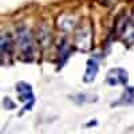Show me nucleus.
Wrapping results in <instances>:
<instances>
[{"mask_svg":"<svg viewBox=\"0 0 134 134\" xmlns=\"http://www.w3.org/2000/svg\"><path fill=\"white\" fill-rule=\"evenodd\" d=\"M16 91L19 94V99L21 102H24V109L23 111H30L35 103V97H34V91H32V87L30 83L20 81L16 83Z\"/></svg>","mask_w":134,"mask_h":134,"instance_id":"nucleus-4","label":"nucleus"},{"mask_svg":"<svg viewBox=\"0 0 134 134\" xmlns=\"http://www.w3.org/2000/svg\"><path fill=\"white\" fill-rule=\"evenodd\" d=\"M95 125H97V121H93V122L90 121V122H87V124H86V126H87V127H90V126H95Z\"/></svg>","mask_w":134,"mask_h":134,"instance_id":"nucleus-10","label":"nucleus"},{"mask_svg":"<svg viewBox=\"0 0 134 134\" xmlns=\"http://www.w3.org/2000/svg\"><path fill=\"white\" fill-rule=\"evenodd\" d=\"M134 103V87H126L125 93L122 94V98L117 100L115 103H111V107H114L117 105H124V106H130Z\"/></svg>","mask_w":134,"mask_h":134,"instance_id":"nucleus-8","label":"nucleus"},{"mask_svg":"<svg viewBox=\"0 0 134 134\" xmlns=\"http://www.w3.org/2000/svg\"><path fill=\"white\" fill-rule=\"evenodd\" d=\"M129 81V75L127 71L125 69H121V67H117V69H111L109 70L107 75H106V83L111 87H114L117 85H124L126 86Z\"/></svg>","mask_w":134,"mask_h":134,"instance_id":"nucleus-5","label":"nucleus"},{"mask_svg":"<svg viewBox=\"0 0 134 134\" xmlns=\"http://www.w3.org/2000/svg\"><path fill=\"white\" fill-rule=\"evenodd\" d=\"M75 44L78 50L88 51L93 46V30L90 23H83L75 34Z\"/></svg>","mask_w":134,"mask_h":134,"instance_id":"nucleus-2","label":"nucleus"},{"mask_svg":"<svg viewBox=\"0 0 134 134\" xmlns=\"http://www.w3.org/2000/svg\"><path fill=\"white\" fill-rule=\"evenodd\" d=\"M3 105H4V109H7V110H14L16 106H15V103L11 100V98H8V97H5L4 99H3Z\"/></svg>","mask_w":134,"mask_h":134,"instance_id":"nucleus-9","label":"nucleus"},{"mask_svg":"<svg viewBox=\"0 0 134 134\" xmlns=\"http://www.w3.org/2000/svg\"><path fill=\"white\" fill-rule=\"evenodd\" d=\"M115 31L121 40H124L127 44L134 43V21L131 19L124 16L121 20H118Z\"/></svg>","mask_w":134,"mask_h":134,"instance_id":"nucleus-3","label":"nucleus"},{"mask_svg":"<svg viewBox=\"0 0 134 134\" xmlns=\"http://www.w3.org/2000/svg\"><path fill=\"white\" fill-rule=\"evenodd\" d=\"M98 63L95 59H88L87 63H86V72H85V76H83V81L86 83H91L94 82V79L97 78V74H98Z\"/></svg>","mask_w":134,"mask_h":134,"instance_id":"nucleus-7","label":"nucleus"},{"mask_svg":"<svg viewBox=\"0 0 134 134\" xmlns=\"http://www.w3.org/2000/svg\"><path fill=\"white\" fill-rule=\"evenodd\" d=\"M16 43H18V47H19L21 57L27 60H31L34 57V42H32V36H31L30 31L27 30V27L20 26L18 28Z\"/></svg>","mask_w":134,"mask_h":134,"instance_id":"nucleus-1","label":"nucleus"},{"mask_svg":"<svg viewBox=\"0 0 134 134\" xmlns=\"http://www.w3.org/2000/svg\"><path fill=\"white\" fill-rule=\"evenodd\" d=\"M12 36L9 32H3L2 34V43H0V51H2V63L8 62V59L12 55Z\"/></svg>","mask_w":134,"mask_h":134,"instance_id":"nucleus-6","label":"nucleus"}]
</instances>
